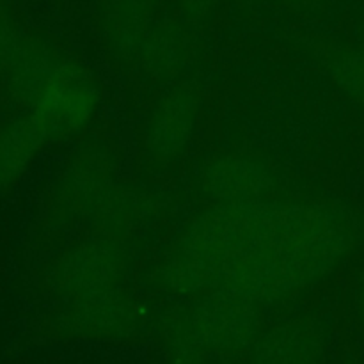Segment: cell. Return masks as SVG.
<instances>
[{"label":"cell","mask_w":364,"mask_h":364,"mask_svg":"<svg viewBox=\"0 0 364 364\" xmlns=\"http://www.w3.org/2000/svg\"><path fill=\"white\" fill-rule=\"evenodd\" d=\"M198 187L213 205L269 201L279 187V173L259 155L223 153L199 167Z\"/></svg>","instance_id":"9c48e42d"},{"label":"cell","mask_w":364,"mask_h":364,"mask_svg":"<svg viewBox=\"0 0 364 364\" xmlns=\"http://www.w3.org/2000/svg\"><path fill=\"white\" fill-rule=\"evenodd\" d=\"M100 103L98 78L82 60L68 55L27 112L39 121L48 141L57 142L84 134L95 121Z\"/></svg>","instance_id":"52a82bcc"},{"label":"cell","mask_w":364,"mask_h":364,"mask_svg":"<svg viewBox=\"0 0 364 364\" xmlns=\"http://www.w3.org/2000/svg\"><path fill=\"white\" fill-rule=\"evenodd\" d=\"M364 219L340 201H287L276 233L237 263L220 288L263 306L308 294L359 249Z\"/></svg>","instance_id":"6da1fadb"},{"label":"cell","mask_w":364,"mask_h":364,"mask_svg":"<svg viewBox=\"0 0 364 364\" xmlns=\"http://www.w3.org/2000/svg\"><path fill=\"white\" fill-rule=\"evenodd\" d=\"M39 121L31 112L0 124V194L13 191L48 144Z\"/></svg>","instance_id":"9a60e30c"},{"label":"cell","mask_w":364,"mask_h":364,"mask_svg":"<svg viewBox=\"0 0 364 364\" xmlns=\"http://www.w3.org/2000/svg\"><path fill=\"white\" fill-rule=\"evenodd\" d=\"M180 13V20L191 27H201L215 16L220 0H174Z\"/></svg>","instance_id":"d6986e66"},{"label":"cell","mask_w":364,"mask_h":364,"mask_svg":"<svg viewBox=\"0 0 364 364\" xmlns=\"http://www.w3.org/2000/svg\"><path fill=\"white\" fill-rule=\"evenodd\" d=\"M148 326V304L124 288L59 302L43 320V331L50 338L103 343L137 340Z\"/></svg>","instance_id":"277c9868"},{"label":"cell","mask_w":364,"mask_h":364,"mask_svg":"<svg viewBox=\"0 0 364 364\" xmlns=\"http://www.w3.org/2000/svg\"><path fill=\"white\" fill-rule=\"evenodd\" d=\"M166 210L164 196L117 181L87 220L95 237L127 242L155 223Z\"/></svg>","instance_id":"7c38bea8"},{"label":"cell","mask_w":364,"mask_h":364,"mask_svg":"<svg viewBox=\"0 0 364 364\" xmlns=\"http://www.w3.org/2000/svg\"><path fill=\"white\" fill-rule=\"evenodd\" d=\"M68 55L50 39L25 31L0 82L9 98L28 110Z\"/></svg>","instance_id":"5bb4252c"},{"label":"cell","mask_w":364,"mask_h":364,"mask_svg":"<svg viewBox=\"0 0 364 364\" xmlns=\"http://www.w3.org/2000/svg\"><path fill=\"white\" fill-rule=\"evenodd\" d=\"M313 57L331 84L350 103L364 110V50L358 43L326 41L313 48Z\"/></svg>","instance_id":"2e32d148"},{"label":"cell","mask_w":364,"mask_h":364,"mask_svg":"<svg viewBox=\"0 0 364 364\" xmlns=\"http://www.w3.org/2000/svg\"><path fill=\"white\" fill-rule=\"evenodd\" d=\"M25 31L6 13L0 9V78L6 73Z\"/></svg>","instance_id":"ac0fdd59"},{"label":"cell","mask_w":364,"mask_h":364,"mask_svg":"<svg viewBox=\"0 0 364 364\" xmlns=\"http://www.w3.org/2000/svg\"><path fill=\"white\" fill-rule=\"evenodd\" d=\"M291 2H295V4H301V2H309V0H291Z\"/></svg>","instance_id":"7402d4cb"},{"label":"cell","mask_w":364,"mask_h":364,"mask_svg":"<svg viewBox=\"0 0 364 364\" xmlns=\"http://www.w3.org/2000/svg\"><path fill=\"white\" fill-rule=\"evenodd\" d=\"M117 183V160L103 142L80 146L53 181L41 206L38 231L41 237L64 233L87 223L110 188Z\"/></svg>","instance_id":"3957f363"},{"label":"cell","mask_w":364,"mask_h":364,"mask_svg":"<svg viewBox=\"0 0 364 364\" xmlns=\"http://www.w3.org/2000/svg\"><path fill=\"white\" fill-rule=\"evenodd\" d=\"M284 203L212 205L192 217L153 270V284L171 297H201L224 284L240 259L279 228Z\"/></svg>","instance_id":"7a4b0ae2"},{"label":"cell","mask_w":364,"mask_h":364,"mask_svg":"<svg viewBox=\"0 0 364 364\" xmlns=\"http://www.w3.org/2000/svg\"><path fill=\"white\" fill-rule=\"evenodd\" d=\"M132 269L127 242L92 237L55 255L43 274V288L57 302L77 301L123 288Z\"/></svg>","instance_id":"5b68a950"},{"label":"cell","mask_w":364,"mask_h":364,"mask_svg":"<svg viewBox=\"0 0 364 364\" xmlns=\"http://www.w3.org/2000/svg\"><path fill=\"white\" fill-rule=\"evenodd\" d=\"M354 315H355V322H358L359 331H361L364 338V270L361 272V276H359L358 283H355Z\"/></svg>","instance_id":"ffe728a7"},{"label":"cell","mask_w":364,"mask_h":364,"mask_svg":"<svg viewBox=\"0 0 364 364\" xmlns=\"http://www.w3.org/2000/svg\"><path fill=\"white\" fill-rule=\"evenodd\" d=\"M188 311L212 364L249 355L263 333L262 306L226 288L196 297Z\"/></svg>","instance_id":"8992f818"},{"label":"cell","mask_w":364,"mask_h":364,"mask_svg":"<svg viewBox=\"0 0 364 364\" xmlns=\"http://www.w3.org/2000/svg\"><path fill=\"white\" fill-rule=\"evenodd\" d=\"M201 107V92L191 82H178L164 92L142 130V149L153 166H173L185 156L198 134Z\"/></svg>","instance_id":"ba28073f"},{"label":"cell","mask_w":364,"mask_h":364,"mask_svg":"<svg viewBox=\"0 0 364 364\" xmlns=\"http://www.w3.org/2000/svg\"><path fill=\"white\" fill-rule=\"evenodd\" d=\"M198 55L194 27L183 20H159L141 46L137 64L156 84H176Z\"/></svg>","instance_id":"4fadbf2b"},{"label":"cell","mask_w":364,"mask_h":364,"mask_svg":"<svg viewBox=\"0 0 364 364\" xmlns=\"http://www.w3.org/2000/svg\"><path fill=\"white\" fill-rule=\"evenodd\" d=\"M329 327L316 315H297L263 329L247 364H323Z\"/></svg>","instance_id":"30bf717a"},{"label":"cell","mask_w":364,"mask_h":364,"mask_svg":"<svg viewBox=\"0 0 364 364\" xmlns=\"http://www.w3.org/2000/svg\"><path fill=\"white\" fill-rule=\"evenodd\" d=\"M160 0H98L96 32L116 63H137L141 46L155 27Z\"/></svg>","instance_id":"8fae6325"},{"label":"cell","mask_w":364,"mask_h":364,"mask_svg":"<svg viewBox=\"0 0 364 364\" xmlns=\"http://www.w3.org/2000/svg\"><path fill=\"white\" fill-rule=\"evenodd\" d=\"M159 334L166 364H212L192 326L188 304L166 309Z\"/></svg>","instance_id":"e0dca14e"},{"label":"cell","mask_w":364,"mask_h":364,"mask_svg":"<svg viewBox=\"0 0 364 364\" xmlns=\"http://www.w3.org/2000/svg\"><path fill=\"white\" fill-rule=\"evenodd\" d=\"M358 45L361 46L364 50V23L361 25V28H359V34H358Z\"/></svg>","instance_id":"44dd1931"}]
</instances>
